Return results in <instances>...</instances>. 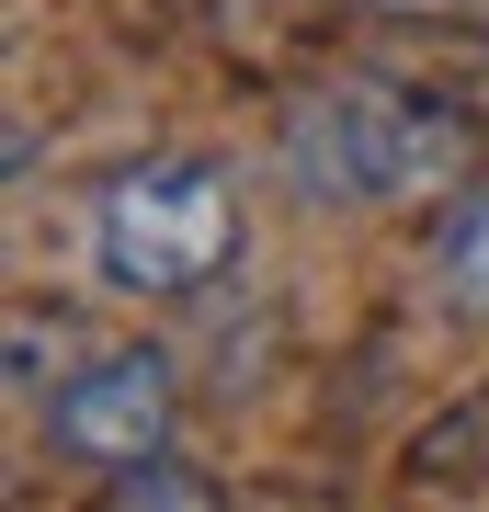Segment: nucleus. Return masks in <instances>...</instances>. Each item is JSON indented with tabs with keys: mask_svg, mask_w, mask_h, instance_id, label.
Returning a JSON list of instances; mask_svg holds the SVG:
<instances>
[{
	"mask_svg": "<svg viewBox=\"0 0 489 512\" xmlns=\"http://www.w3.org/2000/svg\"><path fill=\"white\" fill-rule=\"evenodd\" d=\"M387 12H444V0H387Z\"/></svg>",
	"mask_w": 489,
	"mask_h": 512,
	"instance_id": "nucleus-6",
	"label": "nucleus"
},
{
	"mask_svg": "<svg viewBox=\"0 0 489 512\" xmlns=\"http://www.w3.org/2000/svg\"><path fill=\"white\" fill-rule=\"evenodd\" d=\"M285 171L308 205H399V194H444L467 171V126L421 92H376V80H342V92L296 103L285 126Z\"/></svg>",
	"mask_w": 489,
	"mask_h": 512,
	"instance_id": "nucleus-1",
	"label": "nucleus"
},
{
	"mask_svg": "<svg viewBox=\"0 0 489 512\" xmlns=\"http://www.w3.org/2000/svg\"><path fill=\"white\" fill-rule=\"evenodd\" d=\"M171 410H182V376H171V353H148V342H114V353H91L69 387H46V433L69 444L80 467H114V478L171 456Z\"/></svg>",
	"mask_w": 489,
	"mask_h": 512,
	"instance_id": "nucleus-3",
	"label": "nucleus"
},
{
	"mask_svg": "<svg viewBox=\"0 0 489 512\" xmlns=\"http://www.w3.org/2000/svg\"><path fill=\"white\" fill-rule=\"evenodd\" d=\"M444 296L467 319H489V194L455 205V228H444Z\"/></svg>",
	"mask_w": 489,
	"mask_h": 512,
	"instance_id": "nucleus-4",
	"label": "nucleus"
},
{
	"mask_svg": "<svg viewBox=\"0 0 489 512\" xmlns=\"http://www.w3.org/2000/svg\"><path fill=\"white\" fill-rule=\"evenodd\" d=\"M114 512H217V490H205L182 456H148V467L114 478Z\"/></svg>",
	"mask_w": 489,
	"mask_h": 512,
	"instance_id": "nucleus-5",
	"label": "nucleus"
},
{
	"mask_svg": "<svg viewBox=\"0 0 489 512\" xmlns=\"http://www.w3.org/2000/svg\"><path fill=\"white\" fill-rule=\"evenodd\" d=\"M91 251L126 296H194L239 262V194L217 160L194 148H160V160L114 171L103 205H91Z\"/></svg>",
	"mask_w": 489,
	"mask_h": 512,
	"instance_id": "nucleus-2",
	"label": "nucleus"
}]
</instances>
